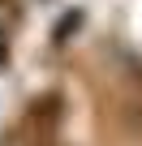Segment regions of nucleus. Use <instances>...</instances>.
I'll list each match as a JSON object with an SVG mask.
<instances>
[{"label": "nucleus", "mask_w": 142, "mask_h": 146, "mask_svg": "<svg viewBox=\"0 0 142 146\" xmlns=\"http://www.w3.org/2000/svg\"><path fill=\"white\" fill-rule=\"evenodd\" d=\"M0 146H5V142H0Z\"/></svg>", "instance_id": "obj_1"}]
</instances>
